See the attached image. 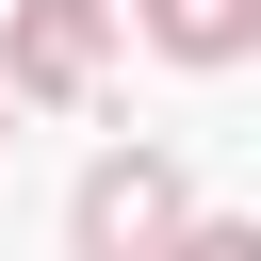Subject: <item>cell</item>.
Instances as JSON below:
<instances>
[{"label": "cell", "mask_w": 261, "mask_h": 261, "mask_svg": "<svg viewBox=\"0 0 261 261\" xmlns=\"http://www.w3.org/2000/svg\"><path fill=\"white\" fill-rule=\"evenodd\" d=\"M179 212H196L179 147H114V163H82V196H65V245H82V261H163V245H179Z\"/></svg>", "instance_id": "obj_1"}, {"label": "cell", "mask_w": 261, "mask_h": 261, "mask_svg": "<svg viewBox=\"0 0 261 261\" xmlns=\"http://www.w3.org/2000/svg\"><path fill=\"white\" fill-rule=\"evenodd\" d=\"M114 82V0H16L0 16V98H98Z\"/></svg>", "instance_id": "obj_2"}, {"label": "cell", "mask_w": 261, "mask_h": 261, "mask_svg": "<svg viewBox=\"0 0 261 261\" xmlns=\"http://www.w3.org/2000/svg\"><path fill=\"white\" fill-rule=\"evenodd\" d=\"M130 16H147L163 65H245L261 49V0H130Z\"/></svg>", "instance_id": "obj_3"}, {"label": "cell", "mask_w": 261, "mask_h": 261, "mask_svg": "<svg viewBox=\"0 0 261 261\" xmlns=\"http://www.w3.org/2000/svg\"><path fill=\"white\" fill-rule=\"evenodd\" d=\"M163 261H261V228H245V212H179V245H163Z\"/></svg>", "instance_id": "obj_4"}, {"label": "cell", "mask_w": 261, "mask_h": 261, "mask_svg": "<svg viewBox=\"0 0 261 261\" xmlns=\"http://www.w3.org/2000/svg\"><path fill=\"white\" fill-rule=\"evenodd\" d=\"M0 147H16V98H0Z\"/></svg>", "instance_id": "obj_5"}]
</instances>
